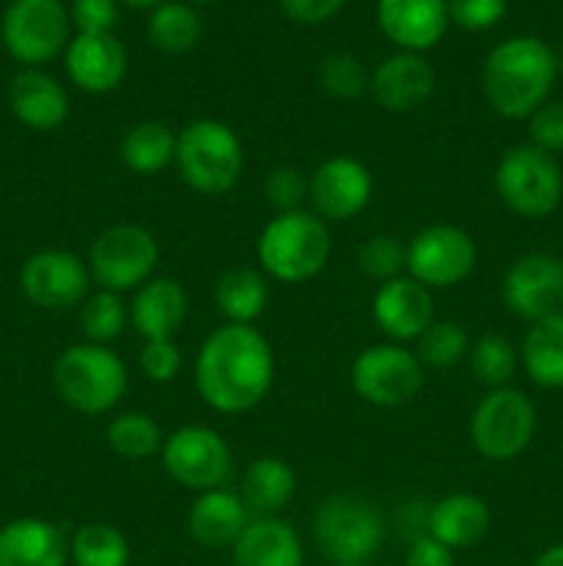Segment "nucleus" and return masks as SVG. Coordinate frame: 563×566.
<instances>
[{
    "mask_svg": "<svg viewBox=\"0 0 563 566\" xmlns=\"http://www.w3.org/2000/svg\"><path fill=\"white\" fill-rule=\"evenodd\" d=\"M276 359L257 326L221 324L199 346L193 381L202 401L219 415H243L274 387Z\"/></svg>",
    "mask_w": 563,
    "mask_h": 566,
    "instance_id": "nucleus-1",
    "label": "nucleus"
},
{
    "mask_svg": "<svg viewBox=\"0 0 563 566\" xmlns=\"http://www.w3.org/2000/svg\"><path fill=\"white\" fill-rule=\"evenodd\" d=\"M555 50L539 36H511L497 44L484 61L480 88L502 119H530L550 99L555 86Z\"/></svg>",
    "mask_w": 563,
    "mask_h": 566,
    "instance_id": "nucleus-2",
    "label": "nucleus"
},
{
    "mask_svg": "<svg viewBox=\"0 0 563 566\" xmlns=\"http://www.w3.org/2000/svg\"><path fill=\"white\" fill-rule=\"evenodd\" d=\"M331 258L329 227L312 210L276 213L257 238L259 271L282 285L315 280Z\"/></svg>",
    "mask_w": 563,
    "mask_h": 566,
    "instance_id": "nucleus-3",
    "label": "nucleus"
},
{
    "mask_svg": "<svg viewBox=\"0 0 563 566\" xmlns=\"http://www.w3.org/2000/svg\"><path fill=\"white\" fill-rule=\"evenodd\" d=\"M125 359L108 346L75 343L64 348L53 365V387L66 407L83 415H105L127 396Z\"/></svg>",
    "mask_w": 563,
    "mask_h": 566,
    "instance_id": "nucleus-4",
    "label": "nucleus"
},
{
    "mask_svg": "<svg viewBox=\"0 0 563 566\" xmlns=\"http://www.w3.org/2000/svg\"><path fill=\"white\" fill-rule=\"evenodd\" d=\"M174 166L202 197H224L241 182L243 144L226 122L193 119L177 133Z\"/></svg>",
    "mask_w": 563,
    "mask_h": 566,
    "instance_id": "nucleus-5",
    "label": "nucleus"
},
{
    "mask_svg": "<svg viewBox=\"0 0 563 566\" xmlns=\"http://www.w3.org/2000/svg\"><path fill=\"white\" fill-rule=\"evenodd\" d=\"M495 191L511 213L522 219H546L563 199V171L555 155L517 144L497 160Z\"/></svg>",
    "mask_w": 563,
    "mask_h": 566,
    "instance_id": "nucleus-6",
    "label": "nucleus"
},
{
    "mask_svg": "<svg viewBox=\"0 0 563 566\" xmlns=\"http://www.w3.org/2000/svg\"><path fill=\"white\" fill-rule=\"evenodd\" d=\"M312 534L331 564H368L384 545L386 523L364 497L331 495L315 512Z\"/></svg>",
    "mask_w": 563,
    "mask_h": 566,
    "instance_id": "nucleus-7",
    "label": "nucleus"
},
{
    "mask_svg": "<svg viewBox=\"0 0 563 566\" xmlns=\"http://www.w3.org/2000/svg\"><path fill=\"white\" fill-rule=\"evenodd\" d=\"M158 263V238L141 224H114L103 230L94 238L86 260L94 285L119 296L147 285Z\"/></svg>",
    "mask_w": 563,
    "mask_h": 566,
    "instance_id": "nucleus-8",
    "label": "nucleus"
},
{
    "mask_svg": "<svg viewBox=\"0 0 563 566\" xmlns=\"http://www.w3.org/2000/svg\"><path fill=\"white\" fill-rule=\"evenodd\" d=\"M535 434V407L522 390H489L472 409L469 440L486 462H511Z\"/></svg>",
    "mask_w": 563,
    "mask_h": 566,
    "instance_id": "nucleus-9",
    "label": "nucleus"
},
{
    "mask_svg": "<svg viewBox=\"0 0 563 566\" xmlns=\"http://www.w3.org/2000/svg\"><path fill=\"white\" fill-rule=\"evenodd\" d=\"M353 392L379 409L403 407L425 385V368L403 343H375L362 348L351 365Z\"/></svg>",
    "mask_w": 563,
    "mask_h": 566,
    "instance_id": "nucleus-10",
    "label": "nucleus"
},
{
    "mask_svg": "<svg viewBox=\"0 0 563 566\" xmlns=\"http://www.w3.org/2000/svg\"><path fill=\"white\" fill-rule=\"evenodd\" d=\"M160 464L174 484L199 495L226 486L232 475V451L215 429L182 426L163 440Z\"/></svg>",
    "mask_w": 563,
    "mask_h": 566,
    "instance_id": "nucleus-11",
    "label": "nucleus"
},
{
    "mask_svg": "<svg viewBox=\"0 0 563 566\" xmlns=\"http://www.w3.org/2000/svg\"><path fill=\"white\" fill-rule=\"evenodd\" d=\"M70 11L61 0H11L3 14V44L20 64L36 70L70 44Z\"/></svg>",
    "mask_w": 563,
    "mask_h": 566,
    "instance_id": "nucleus-12",
    "label": "nucleus"
},
{
    "mask_svg": "<svg viewBox=\"0 0 563 566\" xmlns=\"http://www.w3.org/2000/svg\"><path fill=\"white\" fill-rule=\"evenodd\" d=\"M478 263L472 235L456 224L423 227L406 243V274L428 291H447L467 280Z\"/></svg>",
    "mask_w": 563,
    "mask_h": 566,
    "instance_id": "nucleus-13",
    "label": "nucleus"
},
{
    "mask_svg": "<svg viewBox=\"0 0 563 566\" xmlns=\"http://www.w3.org/2000/svg\"><path fill=\"white\" fill-rule=\"evenodd\" d=\"M502 302L528 324L555 315L563 307V260L550 252H528L513 260L502 276Z\"/></svg>",
    "mask_w": 563,
    "mask_h": 566,
    "instance_id": "nucleus-14",
    "label": "nucleus"
},
{
    "mask_svg": "<svg viewBox=\"0 0 563 566\" xmlns=\"http://www.w3.org/2000/svg\"><path fill=\"white\" fill-rule=\"evenodd\" d=\"M20 285L28 302L42 310H70L92 293L88 265L66 249H42L22 263Z\"/></svg>",
    "mask_w": 563,
    "mask_h": 566,
    "instance_id": "nucleus-15",
    "label": "nucleus"
},
{
    "mask_svg": "<svg viewBox=\"0 0 563 566\" xmlns=\"http://www.w3.org/2000/svg\"><path fill=\"white\" fill-rule=\"evenodd\" d=\"M373 199V175L351 155H331L309 175L312 213L323 221H351Z\"/></svg>",
    "mask_w": 563,
    "mask_h": 566,
    "instance_id": "nucleus-16",
    "label": "nucleus"
},
{
    "mask_svg": "<svg viewBox=\"0 0 563 566\" xmlns=\"http://www.w3.org/2000/svg\"><path fill=\"white\" fill-rule=\"evenodd\" d=\"M373 321L390 343L417 340L436 321L434 291L408 274L381 282L373 293Z\"/></svg>",
    "mask_w": 563,
    "mask_h": 566,
    "instance_id": "nucleus-17",
    "label": "nucleus"
},
{
    "mask_svg": "<svg viewBox=\"0 0 563 566\" xmlns=\"http://www.w3.org/2000/svg\"><path fill=\"white\" fill-rule=\"evenodd\" d=\"M66 75L81 92L108 94L127 75V50L114 33H77L64 50Z\"/></svg>",
    "mask_w": 563,
    "mask_h": 566,
    "instance_id": "nucleus-18",
    "label": "nucleus"
},
{
    "mask_svg": "<svg viewBox=\"0 0 563 566\" xmlns=\"http://www.w3.org/2000/svg\"><path fill=\"white\" fill-rule=\"evenodd\" d=\"M379 28L403 53H423L447 31V0H379Z\"/></svg>",
    "mask_w": 563,
    "mask_h": 566,
    "instance_id": "nucleus-19",
    "label": "nucleus"
},
{
    "mask_svg": "<svg viewBox=\"0 0 563 566\" xmlns=\"http://www.w3.org/2000/svg\"><path fill=\"white\" fill-rule=\"evenodd\" d=\"M436 88L434 66L419 53H395L381 61L370 75V88L375 103L390 114H408L431 99Z\"/></svg>",
    "mask_w": 563,
    "mask_h": 566,
    "instance_id": "nucleus-20",
    "label": "nucleus"
},
{
    "mask_svg": "<svg viewBox=\"0 0 563 566\" xmlns=\"http://www.w3.org/2000/svg\"><path fill=\"white\" fill-rule=\"evenodd\" d=\"M248 523L252 512L243 503L241 492L221 486V490L199 492L188 509L185 525L191 539L204 551H232Z\"/></svg>",
    "mask_w": 563,
    "mask_h": 566,
    "instance_id": "nucleus-21",
    "label": "nucleus"
},
{
    "mask_svg": "<svg viewBox=\"0 0 563 566\" xmlns=\"http://www.w3.org/2000/svg\"><path fill=\"white\" fill-rule=\"evenodd\" d=\"M130 326L147 340H174L188 318V293L174 276H152L132 293Z\"/></svg>",
    "mask_w": 563,
    "mask_h": 566,
    "instance_id": "nucleus-22",
    "label": "nucleus"
},
{
    "mask_svg": "<svg viewBox=\"0 0 563 566\" xmlns=\"http://www.w3.org/2000/svg\"><path fill=\"white\" fill-rule=\"evenodd\" d=\"M9 105L17 122L36 133H53L70 116V94L42 70H22L9 83Z\"/></svg>",
    "mask_w": 563,
    "mask_h": 566,
    "instance_id": "nucleus-23",
    "label": "nucleus"
},
{
    "mask_svg": "<svg viewBox=\"0 0 563 566\" xmlns=\"http://www.w3.org/2000/svg\"><path fill=\"white\" fill-rule=\"evenodd\" d=\"M70 539L50 520L20 517L0 528V566H66Z\"/></svg>",
    "mask_w": 563,
    "mask_h": 566,
    "instance_id": "nucleus-24",
    "label": "nucleus"
},
{
    "mask_svg": "<svg viewBox=\"0 0 563 566\" xmlns=\"http://www.w3.org/2000/svg\"><path fill=\"white\" fill-rule=\"evenodd\" d=\"M489 528V503L472 492H450L428 509V536L450 547L453 553L480 545Z\"/></svg>",
    "mask_w": 563,
    "mask_h": 566,
    "instance_id": "nucleus-25",
    "label": "nucleus"
},
{
    "mask_svg": "<svg viewBox=\"0 0 563 566\" xmlns=\"http://www.w3.org/2000/svg\"><path fill=\"white\" fill-rule=\"evenodd\" d=\"M232 566H304L301 536L282 517H252L232 545Z\"/></svg>",
    "mask_w": 563,
    "mask_h": 566,
    "instance_id": "nucleus-26",
    "label": "nucleus"
},
{
    "mask_svg": "<svg viewBox=\"0 0 563 566\" xmlns=\"http://www.w3.org/2000/svg\"><path fill=\"white\" fill-rule=\"evenodd\" d=\"M296 495V470L282 457H259L241 479V497L254 517H279Z\"/></svg>",
    "mask_w": 563,
    "mask_h": 566,
    "instance_id": "nucleus-27",
    "label": "nucleus"
},
{
    "mask_svg": "<svg viewBox=\"0 0 563 566\" xmlns=\"http://www.w3.org/2000/svg\"><path fill=\"white\" fill-rule=\"evenodd\" d=\"M213 298L224 324L254 326V321L263 318L265 307H268V276L252 265L226 269L215 282Z\"/></svg>",
    "mask_w": 563,
    "mask_h": 566,
    "instance_id": "nucleus-28",
    "label": "nucleus"
},
{
    "mask_svg": "<svg viewBox=\"0 0 563 566\" xmlns=\"http://www.w3.org/2000/svg\"><path fill=\"white\" fill-rule=\"evenodd\" d=\"M519 363L530 381L544 390H561L563 387V313L546 315V318L530 324L519 348Z\"/></svg>",
    "mask_w": 563,
    "mask_h": 566,
    "instance_id": "nucleus-29",
    "label": "nucleus"
},
{
    "mask_svg": "<svg viewBox=\"0 0 563 566\" xmlns=\"http://www.w3.org/2000/svg\"><path fill=\"white\" fill-rule=\"evenodd\" d=\"M177 133L166 122L144 119L127 127L119 142V160L141 177H155L174 164Z\"/></svg>",
    "mask_w": 563,
    "mask_h": 566,
    "instance_id": "nucleus-30",
    "label": "nucleus"
},
{
    "mask_svg": "<svg viewBox=\"0 0 563 566\" xmlns=\"http://www.w3.org/2000/svg\"><path fill=\"white\" fill-rule=\"evenodd\" d=\"M147 36L160 53H188L202 39V17L196 14L191 3L169 0V3L155 6V11L149 14Z\"/></svg>",
    "mask_w": 563,
    "mask_h": 566,
    "instance_id": "nucleus-31",
    "label": "nucleus"
},
{
    "mask_svg": "<svg viewBox=\"0 0 563 566\" xmlns=\"http://www.w3.org/2000/svg\"><path fill=\"white\" fill-rule=\"evenodd\" d=\"M75 566H130V542L108 523H86L70 536Z\"/></svg>",
    "mask_w": 563,
    "mask_h": 566,
    "instance_id": "nucleus-32",
    "label": "nucleus"
},
{
    "mask_svg": "<svg viewBox=\"0 0 563 566\" xmlns=\"http://www.w3.org/2000/svg\"><path fill=\"white\" fill-rule=\"evenodd\" d=\"M469 374L478 385L486 390H500V387L511 385L513 374L519 368V352L508 337L497 335V332H486L478 340L469 343Z\"/></svg>",
    "mask_w": 563,
    "mask_h": 566,
    "instance_id": "nucleus-33",
    "label": "nucleus"
},
{
    "mask_svg": "<svg viewBox=\"0 0 563 566\" xmlns=\"http://www.w3.org/2000/svg\"><path fill=\"white\" fill-rule=\"evenodd\" d=\"M110 451L127 462H144L149 457H160L163 448V431L149 415L144 412H119L105 429Z\"/></svg>",
    "mask_w": 563,
    "mask_h": 566,
    "instance_id": "nucleus-34",
    "label": "nucleus"
},
{
    "mask_svg": "<svg viewBox=\"0 0 563 566\" xmlns=\"http://www.w3.org/2000/svg\"><path fill=\"white\" fill-rule=\"evenodd\" d=\"M127 321H130V310H127L125 298L119 293L94 291L83 298L81 332L86 337V343L108 346L116 337H121Z\"/></svg>",
    "mask_w": 563,
    "mask_h": 566,
    "instance_id": "nucleus-35",
    "label": "nucleus"
},
{
    "mask_svg": "<svg viewBox=\"0 0 563 566\" xmlns=\"http://www.w3.org/2000/svg\"><path fill=\"white\" fill-rule=\"evenodd\" d=\"M469 335L456 321L436 318L423 335L417 337V359L423 368L431 370H450L469 354Z\"/></svg>",
    "mask_w": 563,
    "mask_h": 566,
    "instance_id": "nucleus-36",
    "label": "nucleus"
},
{
    "mask_svg": "<svg viewBox=\"0 0 563 566\" xmlns=\"http://www.w3.org/2000/svg\"><path fill=\"white\" fill-rule=\"evenodd\" d=\"M357 265L364 276L375 280L379 285L403 276L406 274V243L386 232H375L359 243Z\"/></svg>",
    "mask_w": 563,
    "mask_h": 566,
    "instance_id": "nucleus-37",
    "label": "nucleus"
},
{
    "mask_svg": "<svg viewBox=\"0 0 563 566\" xmlns=\"http://www.w3.org/2000/svg\"><path fill=\"white\" fill-rule=\"evenodd\" d=\"M318 83L337 99H357L370 88V75L351 53H329L318 64Z\"/></svg>",
    "mask_w": 563,
    "mask_h": 566,
    "instance_id": "nucleus-38",
    "label": "nucleus"
},
{
    "mask_svg": "<svg viewBox=\"0 0 563 566\" xmlns=\"http://www.w3.org/2000/svg\"><path fill=\"white\" fill-rule=\"evenodd\" d=\"M265 197L276 213L304 210V202L309 199V175L296 166H276L265 177Z\"/></svg>",
    "mask_w": 563,
    "mask_h": 566,
    "instance_id": "nucleus-39",
    "label": "nucleus"
},
{
    "mask_svg": "<svg viewBox=\"0 0 563 566\" xmlns=\"http://www.w3.org/2000/svg\"><path fill=\"white\" fill-rule=\"evenodd\" d=\"M138 368L155 385H169L182 370V352L174 340H147L138 352Z\"/></svg>",
    "mask_w": 563,
    "mask_h": 566,
    "instance_id": "nucleus-40",
    "label": "nucleus"
},
{
    "mask_svg": "<svg viewBox=\"0 0 563 566\" xmlns=\"http://www.w3.org/2000/svg\"><path fill=\"white\" fill-rule=\"evenodd\" d=\"M508 0H447V17L469 33L489 31L506 17Z\"/></svg>",
    "mask_w": 563,
    "mask_h": 566,
    "instance_id": "nucleus-41",
    "label": "nucleus"
},
{
    "mask_svg": "<svg viewBox=\"0 0 563 566\" xmlns=\"http://www.w3.org/2000/svg\"><path fill=\"white\" fill-rule=\"evenodd\" d=\"M530 144L544 153H563V99H546L528 119Z\"/></svg>",
    "mask_w": 563,
    "mask_h": 566,
    "instance_id": "nucleus-42",
    "label": "nucleus"
},
{
    "mask_svg": "<svg viewBox=\"0 0 563 566\" xmlns=\"http://www.w3.org/2000/svg\"><path fill=\"white\" fill-rule=\"evenodd\" d=\"M70 20L77 33H114L119 22V0H72Z\"/></svg>",
    "mask_w": 563,
    "mask_h": 566,
    "instance_id": "nucleus-43",
    "label": "nucleus"
},
{
    "mask_svg": "<svg viewBox=\"0 0 563 566\" xmlns=\"http://www.w3.org/2000/svg\"><path fill=\"white\" fill-rule=\"evenodd\" d=\"M282 11L298 25H320L346 6V0H279Z\"/></svg>",
    "mask_w": 563,
    "mask_h": 566,
    "instance_id": "nucleus-44",
    "label": "nucleus"
},
{
    "mask_svg": "<svg viewBox=\"0 0 563 566\" xmlns=\"http://www.w3.org/2000/svg\"><path fill=\"white\" fill-rule=\"evenodd\" d=\"M403 566H456V553L436 542L434 536L423 534L408 542Z\"/></svg>",
    "mask_w": 563,
    "mask_h": 566,
    "instance_id": "nucleus-45",
    "label": "nucleus"
},
{
    "mask_svg": "<svg viewBox=\"0 0 563 566\" xmlns=\"http://www.w3.org/2000/svg\"><path fill=\"white\" fill-rule=\"evenodd\" d=\"M533 566H563V545H552L541 551Z\"/></svg>",
    "mask_w": 563,
    "mask_h": 566,
    "instance_id": "nucleus-46",
    "label": "nucleus"
},
{
    "mask_svg": "<svg viewBox=\"0 0 563 566\" xmlns=\"http://www.w3.org/2000/svg\"><path fill=\"white\" fill-rule=\"evenodd\" d=\"M119 3L130 6V9H155V6H160L163 0H119Z\"/></svg>",
    "mask_w": 563,
    "mask_h": 566,
    "instance_id": "nucleus-47",
    "label": "nucleus"
},
{
    "mask_svg": "<svg viewBox=\"0 0 563 566\" xmlns=\"http://www.w3.org/2000/svg\"><path fill=\"white\" fill-rule=\"evenodd\" d=\"M555 64H557V72H563V44H561V50L555 53Z\"/></svg>",
    "mask_w": 563,
    "mask_h": 566,
    "instance_id": "nucleus-48",
    "label": "nucleus"
},
{
    "mask_svg": "<svg viewBox=\"0 0 563 566\" xmlns=\"http://www.w3.org/2000/svg\"><path fill=\"white\" fill-rule=\"evenodd\" d=\"M191 6H202V3H213V0H188Z\"/></svg>",
    "mask_w": 563,
    "mask_h": 566,
    "instance_id": "nucleus-49",
    "label": "nucleus"
},
{
    "mask_svg": "<svg viewBox=\"0 0 563 566\" xmlns=\"http://www.w3.org/2000/svg\"><path fill=\"white\" fill-rule=\"evenodd\" d=\"M331 566H368V564H331Z\"/></svg>",
    "mask_w": 563,
    "mask_h": 566,
    "instance_id": "nucleus-50",
    "label": "nucleus"
},
{
    "mask_svg": "<svg viewBox=\"0 0 563 566\" xmlns=\"http://www.w3.org/2000/svg\"><path fill=\"white\" fill-rule=\"evenodd\" d=\"M386 566H395V564H386Z\"/></svg>",
    "mask_w": 563,
    "mask_h": 566,
    "instance_id": "nucleus-51",
    "label": "nucleus"
}]
</instances>
